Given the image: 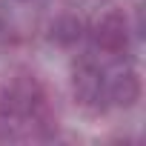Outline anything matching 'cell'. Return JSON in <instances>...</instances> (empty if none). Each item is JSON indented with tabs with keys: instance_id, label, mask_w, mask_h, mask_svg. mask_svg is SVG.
Segmentation results:
<instances>
[{
	"instance_id": "6",
	"label": "cell",
	"mask_w": 146,
	"mask_h": 146,
	"mask_svg": "<svg viewBox=\"0 0 146 146\" xmlns=\"http://www.w3.org/2000/svg\"><path fill=\"white\" fill-rule=\"evenodd\" d=\"M15 3H26V0H15Z\"/></svg>"
},
{
	"instance_id": "2",
	"label": "cell",
	"mask_w": 146,
	"mask_h": 146,
	"mask_svg": "<svg viewBox=\"0 0 146 146\" xmlns=\"http://www.w3.org/2000/svg\"><path fill=\"white\" fill-rule=\"evenodd\" d=\"M132 32H135V29H132L129 17H126L120 9H112V12L100 15V17L95 20V26L89 29L95 49L103 52V54H112V57H120L123 52H129V46H132Z\"/></svg>"
},
{
	"instance_id": "4",
	"label": "cell",
	"mask_w": 146,
	"mask_h": 146,
	"mask_svg": "<svg viewBox=\"0 0 146 146\" xmlns=\"http://www.w3.org/2000/svg\"><path fill=\"white\" fill-rule=\"evenodd\" d=\"M86 35H89V29H86L83 17H78V15H60V17H54L49 23V40L54 46H60V49L80 46Z\"/></svg>"
},
{
	"instance_id": "5",
	"label": "cell",
	"mask_w": 146,
	"mask_h": 146,
	"mask_svg": "<svg viewBox=\"0 0 146 146\" xmlns=\"http://www.w3.org/2000/svg\"><path fill=\"white\" fill-rule=\"evenodd\" d=\"M6 43H9V26H6V20H3V17H0V54H3Z\"/></svg>"
},
{
	"instance_id": "1",
	"label": "cell",
	"mask_w": 146,
	"mask_h": 146,
	"mask_svg": "<svg viewBox=\"0 0 146 146\" xmlns=\"http://www.w3.org/2000/svg\"><path fill=\"white\" fill-rule=\"evenodd\" d=\"M72 98H75V103L83 112H89V115H98V112H103L109 106L106 72L92 57H83L75 69H72Z\"/></svg>"
},
{
	"instance_id": "3",
	"label": "cell",
	"mask_w": 146,
	"mask_h": 146,
	"mask_svg": "<svg viewBox=\"0 0 146 146\" xmlns=\"http://www.w3.org/2000/svg\"><path fill=\"white\" fill-rule=\"evenodd\" d=\"M140 92H143V83H140L137 69L120 66L115 75H106V98H109L112 106H117V109H132V106L140 100Z\"/></svg>"
}]
</instances>
